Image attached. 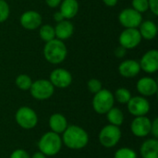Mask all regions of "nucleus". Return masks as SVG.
<instances>
[{"label": "nucleus", "mask_w": 158, "mask_h": 158, "mask_svg": "<svg viewBox=\"0 0 158 158\" xmlns=\"http://www.w3.org/2000/svg\"><path fill=\"white\" fill-rule=\"evenodd\" d=\"M10 15V7L6 0H0V23L5 22Z\"/></svg>", "instance_id": "nucleus-27"}, {"label": "nucleus", "mask_w": 158, "mask_h": 158, "mask_svg": "<svg viewBox=\"0 0 158 158\" xmlns=\"http://www.w3.org/2000/svg\"><path fill=\"white\" fill-rule=\"evenodd\" d=\"M103 2L106 6H107L109 7H113V6H117L118 0H103Z\"/></svg>", "instance_id": "nucleus-36"}, {"label": "nucleus", "mask_w": 158, "mask_h": 158, "mask_svg": "<svg viewBox=\"0 0 158 158\" xmlns=\"http://www.w3.org/2000/svg\"><path fill=\"white\" fill-rule=\"evenodd\" d=\"M118 70L122 77L131 79L136 77L140 73L141 67L138 61L134 59H127V60H123L118 65Z\"/></svg>", "instance_id": "nucleus-16"}, {"label": "nucleus", "mask_w": 158, "mask_h": 158, "mask_svg": "<svg viewBox=\"0 0 158 158\" xmlns=\"http://www.w3.org/2000/svg\"><path fill=\"white\" fill-rule=\"evenodd\" d=\"M141 70L148 74L156 73L158 70V51L156 49L148 50L143 54L139 61Z\"/></svg>", "instance_id": "nucleus-14"}, {"label": "nucleus", "mask_w": 158, "mask_h": 158, "mask_svg": "<svg viewBox=\"0 0 158 158\" xmlns=\"http://www.w3.org/2000/svg\"><path fill=\"white\" fill-rule=\"evenodd\" d=\"M136 89L138 93L143 97H149L156 94L158 85L156 81L151 77H143L136 83Z\"/></svg>", "instance_id": "nucleus-15"}, {"label": "nucleus", "mask_w": 158, "mask_h": 158, "mask_svg": "<svg viewBox=\"0 0 158 158\" xmlns=\"http://www.w3.org/2000/svg\"><path fill=\"white\" fill-rule=\"evenodd\" d=\"M62 143L71 150H81L89 143L87 131L77 125H69L62 133Z\"/></svg>", "instance_id": "nucleus-1"}, {"label": "nucleus", "mask_w": 158, "mask_h": 158, "mask_svg": "<svg viewBox=\"0 0 158 158\" xmlns=\"http://www.w3.org/2000/svg\"><path fill=\"white\" fill-rule=\"evenodd\" d=\"M121 137L122 132L119 127L111 124L104 126L98 134L99 143L105 148L115 147L121 140Z\"/></svg>", "instance_id": "nucleus-5"}, {"label": "nucleus", "mask_w": 158, "mask_h": 158, "mask_svg": "<svg viewBox=\"0 0 158 158\" xmlns=\"http://www.w3.org/2000/svg\"><path fill=\"white\" fill-rule=\"evenodd\" d=\"M87 88L88 91L92 94H96L99 91H101L103 89V85L101 81H99L98 79H90L87 82Z\"/></svg>", "instance_id": "nucleus-29"}, {"label": "nucleus", "mask_w": 158, "mask_h": 158, "mask_svg": "<svg viewBox=\"0 0 158 158\" xmlns=\"http://www.w3.org/2000/svg\"><path fill=\"white\" fill-rule=\"evenodd\" d=\"M140 34L144 40H153L157 34V25L153 20H143V22L138 27Z\"/></svg>", "instance_id": "nucleus-21"}, {"label": "nucleus", "mask_w": 158, "mask_h": 158, "mask_svg": "<svg viewBox=\"0 0 158 158\" xmlns=\"http://www.w3.org/2000/svg\"><path fill=\"white\" fill-rule=\"evenodd\" d=\"M106 118L109 122V124L114 126H121L124 122V114L121 109L118 107L113 106L106 114Z\"/></svg>", "instance_id": "nucleus-22"}, {"label": "nucleus", "mask_w": 158, "mask_h": 158, "mask_svg": "<svg viewBox=\"0 0 158 158\" xmlns=\"http://www.w3.org/2000/svg\"><path fill=\"white\" fill-rule=\"evenodd\" d=\"M140 154L143 158H158V140L155 138L145 140L141 147Z\"/></svg>", "instance_id": "nucleus-20"}, {"label": "nucleus", "mask_w": 158, "mask_h": 158, "mask_svg": "<svg viewBox=\"0 0 158 158\" xmlns=\"http://www.w3.org/2000/svg\"><path fill=\"white\" fill-rule=\"evenodd\" d=\"M39 35L43 41L49 42L53 39L56 38V33H55V28L50 25V24H44L41 25L39 28Z\"/></svg>", "instance_id": "nucleus-23"}, {"label": "nucleus", "mask_w": 158, "mask_h": 158, "mask_svg": "<svg viewBox=\"0 0 158 158\" xmlns=\"http://www.w3.org/2000/svg\"><path fill=\"white\" fill-rule=\"evenodd\" d=\"M31 158H47V156H44L43 153H41V152L39 151V152L34 153V154L31 156Z\"/></svg>", "instance_id": "nucleus-37"}, {"label": "nucleus", "mask_w": 158, "mask_h": 158, "mask_svg": "<svg viewBox=\"0 0 158 158\" xmlns=\"http://www.w3.org/2000/svg\"><path fill=\"white\" fill-rule=\"evenodd\" d=\"M15 84L21 91H29L32 84V80L27 74H19L15 79Z\"/></svg>", "instance_id": "nucleus-25"}, {"label": "nucleus", "mask_w": 158, "mask_h": 158, "mask_svg": "<svg viewBox=\"0 0 158 158\" xmlns=\"http://www.w3.org/2000/svg\"><path fill=\"white\" fill-rule=\"evenodd\" d=\"M72 75L71 73L62 68H57L52 70L50 73L49 81L53 84L55 88H59V89H65L70 86L72 83Z\"/></svg>", "instance_id": "nucleus-11"}, {"label": "nucleus", "mask_w": 158, "mask_h": 158, "mask_svg": "<svg viewBox=\"0 0 158 158\" xmlns=\"http://www.w3.org/2000/svg\"><path fill=\"white\" fill-rule=\"evenodd\" d=\"M148 5H149V9L151 12L157 16L158 15V0H148Z\"/></svg>", "instance_id": "nucleus-31"}, {"label": "nucleus", "mask_w": 158, "mask_h": 158, "mask_svg": "<svg viewBox=\"0 0 158 158\" xmlns=\"http://www.w3.org/2000/svg\"><path fill=\"white\" fill-rule=\"evenodd\" d=\"M118 21L125 29L138 28L143 22V15L132 7H127L118 14Z\"/></svg>", "instance_id": "nucleus-10"}, {"label": "nucleus", "mask_w": 158, "mask_h": 158, "mask_svg": "<svg viewBox=\"0 0 158 158\" xmlns=\"http://www.w3.org/2000/svg\"><path fill=\"white\" fill-rule=\"evenodd\" d=\"M9 158H31V156L29 155V153L24 150V149H16L14 150Z\"/></svg>", "instance_id": "nucleus-30"}, {"label": "nucleus", "mask_w": 158, "mask_h": 158, "mask_svg": "<svg viewBox=\"0 0 158 158\" xmlns=\"http://www.w3.org/2000/svg\"><path fill=\"white\" fill-rule=\"evenodd\" d=\"M20 25L28 31H33L40 28L43 22L42 15L35 10H27L19 18Z\"/></svg>", "instance_id": "nucleus-13"}, {"label": "nucleus", "mask_w": 158, "mask_h": 158, "mask_svg": "<svg viewBox=\"0 0 158 158\" xmlns=\"http://www.w3.org/2000/svg\"><path fill=\"white\" fill-rule=\"evenodd\" d=\"M38 115L30 106H20L15 113L16 123L24 130H32L38 124Z\"/></svg>", "instance_id": "nucleus-6"}, {"label": "nucleus", "mask_w": 158, "mask_h": 158, "mask_svg": "<svg viewBox=\"0 0 158 158\" xmlns=\"http://www.w3.org/2000/svg\"><path fill=\"white\" fill-rule=\"evenodd\" d=\"M49 128L51 131L57 134H62L68 128L69 123L67 118L61 113H54L49 118Z\"/></svg>", "instance_id": "nucleus-18"}, {"label": "nucleus", "mask_w": 158, "mask_h": 158, "mask_svg": "<svg viewBox=\"0 0 158 158\" xmlns=\"http://www.w3.org/2000/svg\"><path fill=\"white\" fill-rule=\"evenodd\" d=\"M62 139L60 134L47 131L42 135L38 142V149L46 156H56L62 149Z\"/></svg>", "instance_id": "nucleus-3"}, {"label": "nucleus", "mask_w": 158, "mask_h": 158, "mask_svg": "<svg viewBox=\"0 0 158 158\" xmlns=\"http://www.w3.org/2000/svg\"><path fill=\"white\" fill-rule=\"evenodd\" d=\"M53 19L57 23V22L62 21V20H63V19H64V17L62 16L61 12L58 10V11H56V12L53 14Z\"/></svg>", "instance_id": "nucleus-35"}, {"label": "nucleus", "mask_w": 158, "mask_h": 158, "mask_svg": "<svg viewBox=\"0 0 158 158\" xmlns=\"http://www.w3.org/2000/svg\"><path fill=\"white\" fill-rule=\"evenodd\" d=\"M152 120L146 116L135 117L131 124L132 134L138 138H144L151 134Z\"/></svg>", "instance_id": "nucleus-12"}, {"label": "nucleus", "mask_w": 158, "mask_h": 158, "mask_svg": "<svg viewBox=\"0 0 158 158\" xmlns=\"http://www.w3.org/2000/svg\"><path fill=\"white\" fill-rule=\"evenodd\" d=\"M80 5L77 0H62L59 5V11L65 19L75 18L79 12Z\"/></svg>", "instance_id": "nucleus-19"}, {"label": "nucleus", "mask_w": 158, "mask_h": 158, "mask_svg": "<svg viewBox=\"0 0 158 158\" xmlns=\"http://www.w3.org/2000/svg\"><path fill=\"white\" fill-rule=\"evenodd\" d=\"M31 95L39 101H44L53 96L55 94V87L50 82L49 80L40 79L32 81V84L30 88Z\"/></svg>", "instance_id": "nucleus-7"}, {"label": "nucleus", "mask_w": 158, "mask_h": 158, "mask_svg": "<svg viewBox=\"0 0 158 158\" xmlns=\"http://www.w3.org/2000/svg\"><path fill=\"white\" fill-rule=\"evenodd\" d=\"M115 105L114 94L107 89H102L94 94L92 106L94 110L99 115H106Z\"/></svg>", "instance_id": "nucleus-4"}, {"label": "nucleus", "mask_w": 158, "mask_h": 158, "mask_svg": "<svg viewBox=\"0 0 158 158\" xmlns=\"http://www.w3.org/2000/svg\"><path fill=\"white\" fill-rule=\"evenodd\" d=\"M55 28L56 38L61 41L69 39L74 33V25L70 22L69 19H63L60 22H57Z\"/></svg>", "instance_id": "nucleus-17"}, {"label": "nucleus", "mask_w": 158, "mask_h": 158, "mask_svg": "<svg viewBox=\"0 0 158 158\" xmlns=\"http://www.w3.org/2000/svg\"><path fill=\"white\" fill-rule=\"evenodd\" d=\"M114 158H138V156L135 150L129 147H121L115 152Z\"/></svg>", "instance_id": "nucleus-26"}, {"label": "nucleus", "mask_w": 158, "mask_h": 158, "mask_svg": "<svg viewBox=\"0 0 158 158\" xmlns=\"http://www.w3.org/2000/svg\"><path fill=\"white\" fill-rule=\"evenodd\" d=\"M126 51H127L126 48H124L123 46L119 45V46H118V47L115 49L114 54H115V56H116L118 58H123V57L126 56V53H127Z\"/></svg>", "instance_id": "nucleus-33"}, {"label": "nucleus", "mask_w": 158, "mask_h": 158, "mask_svg": "<svg viewBox=\"0 0 158 158\" xmlns=\"http://www.w3.org/2000/svg\"><path fill=\"white\" fill-rule=\"evenodd\" d=\"M151 134L153 135V138H155V139H157L158 138V118H155L152 121Z\"/></svg>", "instance_id": "nucleus-32"}, {"label": "nucleus", "mask_w": 158, "mask_h": 158, "mask_svg": "<svg viewBox=\"0 0 158 158\" xmlns=\"http://www.w3.org/2000/svg\"><path fill=\"white\" fill-rule=\"evenodd\" d=\"M113 94H114L115 101H117L118 103L122 104V105H127V103L131 98V91L124 87H120V88L117 89Z\"/></svg>", "instance_id": "nucleus-24"}, {"label": "nucleus", "mask_w": 158, "mask_h": 158, "mask_svg": "<svg viewBox=\"0 0 158 158\" xmlns=\"http://www.w3.org/2000/svg\"><path fill=\"white\" fill-rule=\"evenodd\" d=\"M43 53L44 59L48 63L58 65L66 59L68 56V48L64 44V41L55 38L45 43Z\"/></svg>", "instance_id": "nucleus-2"}, {"label": "nucleus", "mask_w": 158, "mask_h": 158, "mask_svg": "<svg viewBox=\"0 0 158 158\" xmlns=\"http://www.w3.org/2000/svg\"><path fill=\"white\" fill-rule=\"evenodd\" d=\"M127 108L129 113L135 118V117L146 116L150 111L151 106L149 101L146 99V97L139 95V96H131L130 101L127 103Z\"/></svg>", "instance_id": "nucleus-9"}, {"label": "nucleus", "mask_w": 158, "mask_h": 158, "mask_svg": "<svg viewBox=\"0 0 158 158\" xmlns=\"http://www.w3.org/2000/svg\"><path fill=\"white\" fill-rule=\"evenodd\" d=\"M62 0H45V3L46 5L51 7V8H56V7H58L60 3H61Z\"/></svg>", "instance_id": "nucleus-34"}, {"label": "nucleus", "mask_w": 158, "mask_h": 158, "mask_svg": "<svg viewBox=\"0 0 158 158\" xmlns=\"http://www.w3.org/2000/svg\"><path fill=\"white\" fill-rule=\"evenodd\" d=\"M131 6L133 9H135L141 14L146 12L149 9L148 0H132Z\"/></svg>", "instance_id": "nucleus-28"}, {"label": "nucleus", "mask_w": 158, "mask_h": 158, "mask_svg": "<svg viewBox=\"0 0 158 158\" xmlns=\"http://www.w3.org/2000/svg\"><path fill=\"white\" fill-rule=\"evenodd\" d=\"M143 38L140 34L138 28H127L121 31L118 37L119 45L127 50L136 48L142 42Z\"/></svg>", "instance_id": "nucleus-8"}]
</instances>
